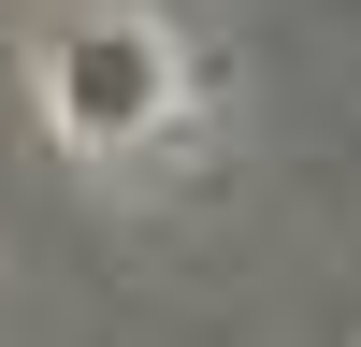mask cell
<instances>
[{
    "instance_id": "6da1fadb",
    "label": "cell",
    "mask_w": 361,
    "mask_h": 347,
    "mask_svg": "<svg viewBox=\"0 0 361 347\" xmlns=\"http://www.w3.org/2000/svg\"><path fill=\"white\" fill-rule=\"evenodd\" d=\"M44 102H58V130L87 159H130L145 130H173V44L145 15H73L44 44Z\"/></svg>"
}]
</instances>
